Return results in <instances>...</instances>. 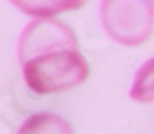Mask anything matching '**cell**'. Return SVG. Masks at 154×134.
<instances>
[{
  "label": "cell",
  "instance_id": "1",
  "mask_svg": "<svg viewBox=\"0 0 154 134\" xmlns=\"http://www.w3.org/2000/svg\"><path fill=\"white\" fill-rule=\"evenodd\" d=\"M17 61L27 88L37 95L73 90L91 76L73 29L56 17H34L22 27Z\"/></svg>",
  "mask_w": 154,
  "mask_h": 134
},
{
  "label": "cell",
  "instance_id": "2",
  "mask_svg": "<svg viewBox=\"0 0 154 134\" xmlns=\"http://www.w3.org/2000/svg\"><path fill=\"white\" fill-rule=\"evenodd\" d=\"M100 25L112 42L140 46L154 34V0H100Z\"/></svg>",
  "mask_w": 154,
  "mask_h": 134
},
{
  "label": "cell",
  "instance_id": "3",
  "mask_svg": "<svg viewBox=\"0 0 154 134\" xmlns=\"http://www.w3.org/2000/svg\"><path fill=\"white\" fill-rule=\"evenodd\" d=\"M10 3L34 20V17H56L71 10H79L88 0H10Z\"/></svg>",
  "mask_w": 154,
  "mask_h": 134
},
{
  "label": "cell",
  "instance_id": "4",
  "mask_svg": "<svg viewBox=\"0 0 154 134\" xmlns=\"http://www.w3.org/2000/svg\"><path fill=\"white\" fill-rule=\"evenodd\" d=\"M17 134H73V127L69 120H64L61 115L54 112H37L32 117H27Z\"/></svg>",
  "mask_w": 154,
  "mask_h": 134
},
{
  "label": "cell",
  "instance_id": "5",
  "mask_svg": "<svg viewBox=\"0 0 154 134\" xmlns=\"http://www.w3.org/2000/svg\"><path fill=\"white\" fill-rule=\"evenodd\" d=\"M130 98L137 103H154V56L137 68L130 85Z\"/></svg>",
  "mask_w": 154,
  "mask_h": 134
}]
</instances>
